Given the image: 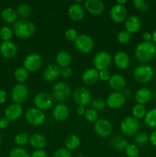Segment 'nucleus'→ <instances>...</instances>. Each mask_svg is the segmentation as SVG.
Wrapping results in <instances>:
<instances>
[{
	"label": "nucleus",
	"instance_id": "f257e3e1",
	"mask_svg": "<svg viewBox=\"0 0 156 157\" xmlns=\"http://www.w3.org/2000/svg\"><path fill=\"white\" fill-rule=\"evenodd\" d=\"M156 55V46L152 41H142L135 48V57L139 61L146 63L151 61Z\"/></svg>",
	"mask_w": 156,
	"mask_h": 157
},
{
	"label": "nucleus",
	"instance_id": "f03ea898",
	"mask_svg": "<svg viewBox=\"0 0 156 157\" xmlns=\"http://www.w3.org/2000/svg\"><path fill=\"white\" fill-rule=\"evenodd\" d=\"M13 32L18 38L28 39L35 34V25L33 22L28 20H18L13 25Z\"/></svg>",
	"mask_w": 156,
	"mask_h": 157
},
{
	"label": "nucleus",
	"instance_id": "7ed1b4c3",
	"mask_svg": "<svg viewBox=\"0 0 156 157\" xmlns=\"http://www.w3.org/2000/svg\"><path fill=\"white\" fill-rule=\"evenodd\" d=\"M154 71L152 67L148 64H141L137 66L133 71V78L137 82L146 84L152 80Z\"/></svg>",
	"mask_w": 156,
	"mask_h": 157
},
{
	"label": "nucleus",
	"instance_id": "20e7f679",
	"mask_svg": "<svg viewBox=\"0 0 156 157\" xmlns=\"http://www.w3.org/2000/svg\"><path fill=\"white\" fill-rule=\"evenodd\" d=\"M139 128V121L134 117H126L120 124L121 132L126 136H132L136 134Z\"/></svg>",
	"mask_w": 156,
	"mask_h": 157
},
{
	"label": "nucleus",
	"instance_id": "39448f33",
	"mask_svg": "<svg viewBox=\"0 0 156 157\" xmlns=\"http://www.w3.org/2000/svg\"><path fill=\"white\" fill-rule=\"evenodd\" d=\"M70 87L67 83L59 81L53 86L51 95L54 99L58 101H64L70 96Z\"/></svg>",
	"mask_w": 156,
	"mask_h": 157
},
{
	"label": "nucleus",
	"instance_id": "423d86ee",
	"mask_svg": "<svg viewBox=\"0 0 156 157\" xmlns=\"http://www.w3.org/2000/svg\"><path fill=\"white\" fill-rule=\"evenodd\" d=\"M74 46L78 52L87 54L94 48V41L90 35L82 34L78 35L77 38L74 41Z\"/></svg>",
	"mask_w": 156,
	"mask_h": 157
},
{
	"label": "nucleus",
	"instance_id": "0eeeda50",
	"mask_svg": "<svg viewBox=\"0 0 156 157\" xmlns=\"http://www.w3.org/2000/svg\"><path fill=\"white\" fill-rule=\"evenodd\" d=\"M25 120L30 125L38 127L44 124L45 121V115L42 110L36 108V107H32L26 110Z\"/></svg>",
	"mask_w": 156,
	"mask_h": 157
},
{
	"label": "nucleus",
	"instance_id": "6e6552de",
	"mask_svg": "<svg viewBox=\"0 0 156 157\" xmlns=\"http://www.w3.org/2000/svg\"><path fill=\"white\" fill-rule=\"evenodd\" d=\"M35 107L41 110L50 109L53 105L54 98L51 94L47 92H39L35 96L33 100Z\"/></svg>",
	"mask_w": 156,
	"mask_h": 157
},
{
	"label": "nucleus",
	"instance_id": "1a4fd4ad",
	"mask_svg": "<svg viewBox=\"0 0 156 157\" xmlns=\"http://www.w3.org/2000/svg\"><path fill=\"white\" fill-rule=\"evenodd\" d=\"M93 66L94 68L96 69L98 71L108 69L112 63V57L108 52H99L95 55L93 60Z\"/></svg>",
	"mask_w": 156,
	"mask_h": 157
},
{
	"label": "nucleus",
	"instance_id": "9d476101",
	"mask_svg": "<svg viewBox=\"0 0 156 157\" xmlns=\"http://www.w3.org/2000/svg\"><path fill=\"white\" fill-rule=\"evenodd\" d=\"M42 63L43 60L41 55L37 53H32L24 58L23 67L29 72H34L41 68Z\"/></svg>",
	"mask_w": 156,
	"mask_h": 157
},
{
	"label": "nucleus",
	"instance_id": "9b49d317",
	"mask_svg": "<svg viewBox=\"0 0 156 157\" xmlns=\"http://www.w3.org/2000/svg\"><path fill=\"white\" fill-rule=\"evenodd\" d=\"M73 100L78 106L86 107L91 101V94L84 87H79L73 91Z\"/></svg>",
	"mask_w": 156,
	"mask_h": 157
},
{
	"label": "nucleus",
	"instance_id": "f8f14e48",
	"mask_svg": "<svg viewBox=\"0 0 156 157\" xmlns=\"http://www.w3.org/2000/svg\"><path fill=\"white\" fill-rule=\"evenodd\" d=\"M28 94V89L24 84H18L12 88L11 97L15 104H21L27 100Z\"/></svg>",
	"mask_w": 156,
	"mask_h": 157
},
{
	"label": "nucleus",
	"instance_id": "ddd939ff",
	"mask_svg": "<svg viewBox=\"0 0 156 157\" xmlns=\"http://www.w3.org/2000/svg\"><path fill=\"white\" fill-rule=\"evenodd\" d=\"M93 129L96 135L103 138L110 136L113 132V126L111 123L106 119L98 120L95 122Z\"/></svg>",
	"mask_w": 156,
	"mask_h": 157
},
{
	"label": "nucleus",
	"instance_id": "4468645a",
	"mask_svg": "<svg viewBox=\"0 0 156 157\" xmlns=\"http://www.w3.org/2000/svg\"><path fill=\"white\" fill-rule=\"evenodd\" d=\"M110 18L116 23H121L125 21L128 15V11L125 6L115 4L112 6L110 12Z\"/></svg>",
	"mask_w": 156,
	"mask_h": 157
},
{
	"label": "nucleus",
	"instance_id": "2eb2a0df",
	"mask_svg": "<svg viewBox=\"0 0 156 157\" xmlns=\"http://www.w3.org/2000/svg\"><path fill=\"white\" fill-rule=\"evenodd\" d=\"M126 98L121 92H113L107 96L106 104L111 109H119L123 107Z\"/></svg>",
	"mask_w": 156,
	"mask_h": 157
},
{
	"label": "nucleus",
	"instance_id": "dca6fc26",
	"mask_svg": "<svg viewBox=\"0 0 156 157\" xmlns=\"http://www.w3.org/2000/svg\"><path fill=\"white\" fill-rule=\"evenodd\" d=\"M84 8L89 13L99 15L103 12L105 5L101 0H87L84 2Z\"/></svg>",
	"mask_w": 156,
	"mask_h": 157
},
{
	"label": "nucleus",
	"instance_id": "f3484780",
	"mask_svg": "<svg viewBox=\"0 0 156 157\" xmlns=\"http://www.w3.org/2000/svg\"><path fill=\"white\" fill-rule=\"evenodd\" d=\"M0 53L2 57L8 59L13 58L18 53V48L12 41H2L0 44Z\"/></svg>",
	"mask_w": 156,
	"mask_h": 157
},
{
	"label": "nucleus",
	"instance_id": "a211bd4d",
	"mask_svg": "<svg viewBox=\"0 0 156 157\" xmlns=\"http://www.w3.org/2000/svg\"><path fill=\"white\" fill-rule=\"evenodd\" d=\"M142 20L138 15H133L127 17L125 21V28L130 34H134L139 32L142 28Z\"/></svg>",
	"mask_w": 156,
	"mask_h": 157
},
{
	"label": "nucleus",
	"instance_id": "6ab92c4d",
	"mask_svg": "<svg viewBox=\"0 0 156 157\" xmlns=\"http://www.w3.org/2000/svg\"><path fill=\"white\" fill-rule=\"evenodd\" d=\"M79 2H75L69 6L67 10L69 18L74 21H80L84 17V9Z\"/></svg>",
	"mask_w": 156,
	"mask_h": 157
},
{
	"label": "nucleus",
	"instance_id": "aec40b11",
	"mask_svg": "<svg viewBox=\"0 0 156 157\" xmlns=\"http://www.w3.org/2000/svg\"><path fill=\"white\" fill-rule=\"evenodd\" d=\"M23 113V109L21 104H10L5 110V117L7 118L9 121H16L19 119Z\"/></svg>",
	"mask_w": 156,
	"mask_h": 157
},
{
	"label": "nucleus",
	"instance_id": "412c9836",
	"mask_svg": "<svg viewBox=\"0 0 156 157\" xmlns=\"http://www.w3.org/2000/svg\"><path fill=\"white\" fill-rule=\"evenodd\" d=\"M61 68L57 64H50L43 72V78L45 81L51 82L61 75Z\"/></svg>",
	"mask_w": 156,
	"mask_h": 157
},
{
	"label": "nucleus",
	"instance_id": "4be33fe9",
	"mask_svg": "<svg viewBox=\"0 0 156 157\" xmlns=\"http://www.w3.org/2000/svg\"><path fill=\"white\" fill-rule=\"evenodd\" d=\"M115 65L121 70H125L129 67L130 58L127 53L124 52H118L113 58Z\"/></svg>",
	"mask_w": 156,
	"mask_h": 157
},
{
	"label": "nucleus",
	"instance_id": "5701e85b",
	"mask_svg": "<svg viewBox=\"0 0 156 157\" xmlns=\"http://www.w3.org/2000/svg\"><path fill=\"white\" fill-rule=\"evenodd\" d=\"M82 81L87 85H93L99 80V71L94 67L88 68L83 73Z\"/></svg>",
	"mask_w": 156,
	"mask_h": 157
},
{
	"label": "nucleus",
	"instance_id": "b1692460",
	"mask_svg": "<svg viewBox=\"0 0 156 157\" xmlns=\"http://www.w3.org/2000/svg\"><path fill=\"white\" fill-rule=\"evenodd\" d=\"M108 82L110 87L116 91L124 89V87L126 85L125 78L120 74H114V75H111Z\"/></svg>",
	"mask_w": 156,
	"mask_h": 157
},
{
	"label": "nucleus",
	"instance_id": "393cba45",
	"mask_svg": "<svg viewBox=\"0 0 156 157\" xmlns=\"http://www.w3.org/2000/svg\"><path fill=\"white\" fill-rule=\"evenodd\" d=\"M70 111L66 104H58L54 107L53 116L54 119L58 121H64L68 118Z\"/></svg>",
	"mask_w": 156,
	"mask_h": 157
},
{
	"label": "nucleus",
	"instance_id": "a878e982",
	"mask_svg": "<svg viewBox=\"0 0 156 157\" xmlns=\"http://www.w3.org/2000/svg\"><path fill=\"white\" fill-rule=\"evenodd\" d=\"M29 144L35 150H43L46 147L47 140L41 133H34L29 136Z\"/></svg>",
	"mask_w": 156,
	"mask_h": 157
},
{
	"label": "nucleus",
	"instance_id": "bb28decb",
	"mask_svg": "<svg viewBox=\"0 0 156 157\" xmlns=\"http://www.w3.org/2000/svg\"><path fill=\"white\" fill-rule=\"evenodd\" d=\"M151 97H152V94L150 89L147 87H141L136 92L135 99L137 104L144 105L151 101Z\"/></svg>",
	"mask_w": 156,
	"mask_h": 157
},
{
	"label": "nucleus",
	"instance_id": "cd10ccee",
	"mask_svg": "<svg viewBox=\"0 0 156 157\" xmlns=\"http://www.w3.org/2000/svg\"><path fill=\"white\" fill-rule=\"evenodd\" d=\"M72 61V56L67 51H61L56 56L57 64L61 68L69 67Z\"/></svg>",
	"mask_w": 156,
	"mask_h": 157
},
{
	"label": "nucleus",
	"instance_id": "c85d7f7f",
	"mask_svg": "<svg viewBox=\"0 0 156 157\" xmlns=\"http://www.w3.org/2000/svg\"><path fill=\"white\" fill-rule=\"evenodd\" d=\"M65 148L68 150H74L80 145V139L76 134H70L65 140Z\"/></svg>",
	"mask_w": 156,
	"mask_h": 157
},
{
	"label": "nucleus",
	"instance_id": "c756f323",
	"mask_svg": "<svg viewBox=\"0 0 156 157\" xmlns=\"http://www.w3.org/2000/svg\"><path fill=\"white\" fill-rule=\"evenodd\" d=\"M1 16L3 21H6V23L11 24V23H15L16 21L18 15H17L15 10H14L13 9H12V8H6L2 12Z\"/></svg>",
	"mask_w": 156,
	"mask_h": 157
},
{
	"label": "nucleus",
	"instance_id": "7c9ffc66",
	"mask_svg": "<svg viewBox=\"0 0 156 157\" xmlns=\"http://www.w3.org/2000/svg\"><path fill=\"white\" fill-rule=\"evenodd\" d=\"M110 144L115 150H118V151H122V150H125V147H127L128 144L124 137L120 136H116L111 140Z\"/></svg>",
	"mask_w": 156,
	"mask_h": 157
},
{
	"label": "nucleus",
	"instance_id": "2f4dec72",
	"mask_svg": "<svg viewBox=\"0 0 156 157\" xmlns=\"http://www.w3.org/2000/svg\"><path fill=\"white\" fill-rule=\"evenodd\" d=\"M14 77L16 81H18L19 84H22L28 79L29 71L26 70L24 67H19L15 69L14 72Z\"/></svg>",
	"mask_w": 156,
	"mask_h": 157
},
{
	"label": "nucleus",
	"instance_id": "473e14b6",
	"mask_svg": "<svg viewBox=\"0 0 156 157\" xmlns=\"http://www.w3.org/2000/svg\"><path fill=\"white\" fill-rule=\"evenodd\" d=\"M16 14L18 16H19L21 18H26L28 16H30L32 14V7L30 5L27 4V3H21V4L18 5L17 7Z\"/></svg>",
	"mask_w": 156,
	"mask_h": 157
},
{
	"label": "nucleus",
	"instance_id": "72a5a7b5",
	"mask_svg": "<svg viewBox=\"0 0 156 157\" xmlns=\"http://www.w3.org/2000/svg\"><path fill=\"white\" fill-rule=\"evenodd\" d=\"M145 123L150 128H156V108L147 111L145 117Z\"/></svg>",
	"mask_w": 156,
	"mask_h": 157
},
{
	"label": "nucleus",
	"instance_id": "f704fd0d",
	"mask_svg": "<svg viewBox=\"0 0 156 157\" xmlns=\"http://www.w3.org/2000/svg\"><path fill=\"white\" fill-rule=\"evenodd\" d=\"M146 113V107H145V105H142V104H136L132 108V113L133 117L137 120L145 118Z\"/></svg>",
	"mask_w": 156,
	"mask_h": 157
},
{
	"label": "nucleus",
	"instance_id": "c9c22d12",
	"mask_svg": "<svg viewBox=\"0 0 156 157\" xmlns=\"http://www.w3.org/2000/svg\"><path fill=\"white\" fill-rule=\"evenodd\" d=\"M14 140L18 147H21L29 142V135L25 132H21L15 135Z\"/></svg>",
	"mask_w": 156,
	"mask_h": 157
},
{
	"label": "nucleus",
	"instance_id": "e433bc0d",
	"mask_svg": "<svg viewBox=\"0 0 156 157\" xmlns=\"http://www.w3.org/2000/svg\"><path fill=\"white\" fill-rule=\"evenodd\" d=\"M9 157H31V155L23 147H16L10 150Z\"/></svg>",
	"mask_w": 156,
	"mask_h": 157
},
{
	"label": "nucleus",
	"instance_id": "4c0bfd02",
	"mask_svg": "<svg viewBox=\"0 0 156 157\" xmlns=\"http://www.w3.org/2000/svg\"><path fill=\"white\" fill-rule=\"evenodd\" d=\"M13 36V31L9 26H4L0 29V38L3 41H11Z\"/></svg>",
	"mask_w": 156,
	"mask_h": 157
},
{
	"label": "nucleus",
	"instance_id": "58836bf2",
	"mask_svg": "<svg viewBox=\"0 0 156 157\" xmlns=\"http://www.w3.org/2000/svg\"><path fill=\"white\" fill-rule=\"evenodd\" d=\"M125 153L128 157H138L139 155V149L135 144H128L125 147Z\"/></svg>",
	"mask_w": 156,
	"mask_h": 157
},
{
	"label": "nucleus",
	"instance_id": "ea45409f",
	"mask_svg": "<svg viewBox=\"0 0 156 157\" xmlns=\"http://www.w3.org/2000/svg\"><path fill=\"white\" fill-rule=\"evenodd\" d=\"M132 4L134 7L140 12H146L150 7V3L145 0H135Z\"/></svg>",
	"mask_w": 156,
	"mask_h": 157
},
{
	"label": "nucleus",
	"instance_id": "a19ab883",
	"mask_svg": "<svg viewBox=\"0 0 156 157\" xmlns=\"http://www.w3.org/2000/svg\"><path fill=\"white\" fill-rule=\"evenodd\" d=\"M85 119L90 123H95L98 121V111L93 108L86 110Z\"/></svg>",
	"mask_w": 156,
	"mask_h": 157
},
{
	"label": "nucleus",
	"instance_id": "79ce46f5",
	"mask_svg": "<svg viewBox=\"0 0 156 157\" xmlns=\"http://www.w3.org/2000/svg\"><path fill=\"white\" fill-rule=\"evenodd\" d=\"M117 40L120 44H127L131 40V34L126 30H122L118 33Z\"/></svg>",
	"mask_w": 156,
	"mask_h": 157
},
{
	"label": "nucleus",
	"instance_id": "37998d69",
	"mask_svg": "<svg viewBox=\"0 0 156 157\" xmlns=\"http://www.w3.org/2000/svg\"><path fill=\"white\" fill-rule=\"evenodd\" d=\"M149 141V136L145 133H137L135 136V142L136 146H144Z\"/></svg>",
	"mask_w": 156,
	"mask_h": 157
},
{
	"label": "nucleus",
	"instance_id": "c03bdc74",
	"mask_svg": "<svg viewBox=\"0 0 156 157\" xmlns=\"http://www.w3.org/2000/svg\"><path fill=\"white\" fill-rule=\"evenodd\" d=\"M78 33L76 32V29H72V28H70V29H67L66 30L65 33H64V36H65L66 39L68 40L69 41H73L74 42L76 41V39L78 37Z\"/></svg>",
	"mask_w": 156,
	"mask_h": 157
},
{
	"label": "nucleus",
	"instance_id": "a18cd8bd",
	"mask_svg": "<svg viewBox=\"0 0 156 157\" xmlns=\"http://www.w3.org/2000/svg\"><path fill=\"white\" fill-rule=\"evenodd\" d=\"M91 105L93 107V109L96 110H102V109L105 108V107L106 106V101H103L102 99L100 98H96V99L93 100L91 103Z\"/></svg>",
	"mask_w": 156,
	"mask_h": 157
},
{
	"label": "nucleus",
	"instance_id": "49530a36",
	"mask_svg": "<svg viewBox=\"0 0 156 157\" xmlns=\"http://www.w3.org/2000/svg\"><path fill=\"white\" fill-rule=\"evenodd\" d=\"M53 157H73L70 150L66 148H59L54 153Z\"/></svg>",
	"mask_w": 156,
	"mask_h": 157
},
{
	"label": "nucleus",
	"instance_id": "de8ad7c7",
	"mask_svg": "<svg viewBox=\"0 0 156 157\" xmlns=\"http://www.w3.org/2000/svg\"><path fill=\"white\" fill-rule=\"evenodd\" d=\"M110 77H111V74H110V71H109L108 69H106V70H102L99 71V78L101 81H109Z\"/></svg>",
	"mask_w": 156,
	"mask_h": 157
},
{
	"label": "nucleus",
	"instance_id": "09e8293b",
	"mask_svg": "<svg viewBox=\"0 0 156 157\" xmlns=\"http://www.w3.org/2000/svg\"><path fill=\"white\" fill-rule=\"evenodd\" d=\"M73 75V70L70 67H63L61 70V75L64 78H69Z\"/></svg>",
	"mask_w": 156,
	"mask_h": 157
},
{
	"label": "nucleus",
	"instance_id": "8fccbe9b",
	"mask_svg": "<svg viewBox=\"0 0 156 157\" xmlns=\"http://www.w3.org/2000/svg\"><path fill=\"white\" fill-rule=\"evenodd\" d=\"M31 157H47V154L44 150H35L31 154Z\"/></svg>",
	"mask_w": 156,
	"mask_h": 157
},
{
	"label": "nucleus",
	"instance_id": "3c124183",
	"mask_svg": "<svg viewBox=\"0 0 156 157\" xmlns=\"http://www.w3.org/2000/svg\"><path fill=\"white\" fill-rule=\"evenodd\" d=\"M10 121L6 117H2L0 119V129H6L9 127Z\"/></svg>",
	"mask_w": 156,
	"mask_h": 157
},
{
	"label": "nucleus",
	"instance_id": "603ef678",
	"mask_svg": "<svg viewBox=\"0 0 156 157\" xmlns=\"http://www.w3.org/2000/svg\"><path fill=\"white\" fill-rule=\"evenodd\" d=\"M149 142L151 143V145L156 147V130L151 132L149 135Z\"/></svg>",
	"mask_w": 156,
	"mask_h": 157
},
{
	"label": "nucleus",
	"instance_id": "864d4df0",
	"mask_svg": "<svg viewBox=\"0 0 156 157\" xmlns=\"http://www.w3.org/2000/svg\"><path fill=\"white\" fill-rule=\"evenodd\" d=\"M7 99V93L6 90L0 89V104H4Z\"/></svg>",
	"mask_w": 156,
	"mask_h": 157
},
{
	"label": "nucleus",
	"instance_id": "5fc2aeb1",
	"mask_svg": "<svg viewBox=\"0 0 156 157\" xmlns=\"http://www.w3.org/2000/svg\"><path fill=\"white\" fill-rule=\"evenodd\" d=\"M142 39H143V41H146V42L151 41L152 40L151 33H150L149 32H145L142 34Z\"/></svg>",
	"mask_w": 156,
	"mask_h": 157
},
{
	"label": "nucleus",
	"instance_id": "6e6d98bb",
	"mask_svg": "<svg viewBox=\"0 0 156 157\" xmlns=\"http://www.w3.org/2000/svg\"><path fill=\"white\" fill-rule=\"evenodd\" d=\"M76 114L79 115V116H83V115L85 114L86 109L85 107H83V106H78L76 110Z\"/></svg>",
	"mask_w": 156,
	"mask_h": 157
},
{
	"label": "nucleus",
	"instance_id": "4d7b16f0",
	"mask_svg": "<svg viewBox=\"0 0 156 157\" xmlns=\"http://www.w3.org/2000/svg\"><path fill=\"white\" fill-rule=\"evenodd\" d=\"M151 37H152L153 43H156V29H154L151 33Z\"/></svg>",
	"mask_w": 156,
	"mask_h": 157
},
{
	"label": "nucleus",
	"instance_id": "13d9d810",
	"mask_svg": "<svg viewBox=\"0 0 156 157\" xmlns=\"http://www.w3.org/2000/svg\"><path fill=\"white\" fill-rule=\"evenodd\" d=\"M123 94L125 95V97H128L130 94H131V90H129V89H125V90H124V93Z\"/></svg>",
	"mask_w": 156,
	"mask_h": 157
},
{
	"label": "nucleus",
	"instance_id": "bf43d9fd",
	"mask_svg": "<svg viewBox=\"0 0 156 157\" xmlns=\"http://www.w3.org/2000/svg\"><path fill=\"white\" fill-rule=\"evenodd\" d=\"M126 2L127 1H117V4L122 5V6H124V4H125Z\"/></svg>",
	"mask_w": 156,
	"mask_h": 157
},
{
	"label": "nucleus",
	"instance_id": "052dcab7",
	"mask_svg": "<svg viewBox=\"0 0 156 157\" xmlns=\"http://www.w3.org/2000/svg\"><path fill=\"white\" fill-rule=\"evenodd\" d=\"M1 142H2V138H1V136H0V144H1Z\"/></svg>",
	"mask_w": 156,
	"mask_h": 157
},
{
	"label": "nucleus",
	"instance_id": "680f3d73",
	"mask_svg": "<svg viewBox=\"0 0 156 157\" xmlns=\"http://www.w3.org/2000/svg\"><path fill=\"white\" fill-rule=\"evenodd\" d=\"M154 98H155L156 99V90H155V93H154Z\"/></svg>",
	"mask_w": 156,
	"mask_h": 157
},
{
	"label": "nucleus",
	"instance_id": "e2e57ef3",
	"mask_svg": "<svg viewBox=\"0 0 156 157\" xmlns=\"http://www.w3.org/2000/svg\"><path fill=\"white\" fill-rule=\"evenodd\" d=\"M155 75H156V71H155Z\"/></svg>",
	"mask_w": 156,
	"mask_h": 157
}]
</instances>
